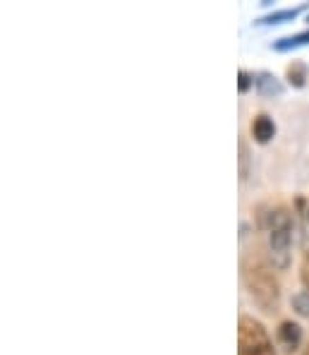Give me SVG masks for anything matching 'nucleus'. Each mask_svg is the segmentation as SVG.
Returning <instances> with one entry per match:
<instances>
[{"instance_id":"obj_9","label":"nucleus","mask_w":309,"mask_h":355,"mask_svg":"<svg viewBox=\"0 0 309 355\" xmlns=\"http://www.w3.org/2000/svg\"><path fill=\"white\" fill-rule=\"evenodd\" d=\"M305 8H285V10H274V12L264 15V17H259L254 24H259V27H266V24H283V22H292V19L297 17V15L302 12Z\"/></svg>"},{"instance_id":"obj_13","label":"nucleus","mask_w":309,"mask_h":355,"mask_svg":"<svg viewBox=\"0 0 309 355\" xmlns=\"http://www.w3.org/2000/svg\"><path fill=\"white\" fill-rule=\"evenodd\" d=\"M300 281H302V288L309 293V250L302 254V262H300Z\"/></svg>"},{"instance_id":"obj_1","label":"nucleus","mask_w":309,"mask_h":355,"mask_svg":"<svg viewBox=\"0 0 309 355\" xmlns=\"http://www.w3.org/2000/svg\"><path fill=\"white\" fill-rule=\"evenodd\" d=\"M242 286L249 300L266 315H276L281 310V281L276 276V266L271 259L261 257L259 252H249L240 264Z\"/></svg>"},{"instance_id":"obj_2","label":"nucleus","mask_w":309,"mask_h":355,"mask_svg":"<svg viewBox=\"0 0 309 355\" xmlns=\"http://www.w3.org/2000/svg\"><path fill=\"white\" fill-rule=\"evenodd\" d=\"M256 221L269 240V259L276 269H288L292 259V211L283 202H264L256 207Z\"/></svg>"},{"instance_id":"obj_5","label":"nucleus","mask_w":309,"mask_h":355,"mask_svg":"<svg viewBox=\"0 0 309 355\" xmlns=\"http://www.w3.org/2000/svg\"><path fill=\"white\" fill-rule=\"evenodd\" d=\"M249 132H252L256 144H269L276 137V123L269 113H256L249 123Z\"/></svg>"},{"instance_id":"obj_3","label":"nucleus","mask_w":309,"mask_h":355,"mask_svg":"<svg viewBox=\"0 0 309 355\" xmlns=\"http://www.w3.org/2000/svg\"><path fill=\"white\" fill-rule=\"evenodd\" d=\"M238 355H279L269 329L252 315L238 320Z\"/></svg>"},{"instance_id":"obj_6","label":"nucleus","mask_w":309,"mask_h":355,"mask_svg":"<svg viewBox=\"0 0 309 355\" xmlns=\"http://www.w3.org/2000/svg\"><path fill=\"white\" fill-rule=\"evenodd\" d=\"M254 89L261 96H281L283 82L274 72H254Z\"/></svg>"},{"instance_id":"obj_4","label":"nucleus","mask_w":309,"mask_h":355,"mask_svg":"<svg viewBox=\"0 0 309 355\" xmlns=\"http://www.w3.org/2000/svg\"><path fill=\"white\" fill-rule=\"evenodd\" d=\"M276 341L285 353H295L302 343V327L292 320H283L276 329Z\"/></svg>"},{"instance_id":"obj_7","label":"nucleus","mask_w":309,"mask_h":355,"mask_svg":"<svg viewBox=\"0 0 309 355\" xmlns=\"http://www.w3.org/2000/svg\"><path fill=\"white\" fill-rule=\"evenodd\" d=\"M309 46V29H302L297 34H290V36H283V39H276L271 44V49L279 51V53H285V51H295V49H305Z\"/></svg>"},{"instance_id":"obj_16","label":"nucleus","mask_w":309,"mask_h":355,"mask_svg":"<svg viewBox=\"0 0 309 355\" xmlns=\"http://www.w3.org/2000/svg\"><path fill=\"white\" fill-rule=\"evenodd\" d=\"M307 22H309V17H307Z\"/></svg>"},{"instance_id":"obj_11","label":"nucleus","mask_w":309,"mask_h":355,"mask_svg":"<svg viewBox=\"0 0 309 355\" xmlns=\"http://www.w3.org/2000/svg\"><path fill=\"white\" fill-rule=\"evenodd\" d=\"M249 89H254V72L240 70L238 72V92L240 94H247Z\"/></svg>"},{"instance_id":"obj_12","label":"nucleus","mask_w":309,"mask_h":355,"mask_svg":"<svg viewBox=\"0 0 309 355\" xmlns=\"http://www.w3.org/2000/svg\"><path fill=\"white\" fill-rule=\"evenodd\" d=\"M249 149H247V142L245 139H240V178H247V173H249Z\"/></svg>"},{"instance_id":"obj_8","label":"nucleus","mask_w":309,"mask_h":355,"mask_svg":"<svg viewBox=\"0 0 309 355\" xmlns=\"http://www.w3.org/2000/svg\"><path fill=\"white\" fill-rule=\"evenodd\" d=\"M285 80L290 87L302 89L309 80V65L305 60H292L290 65L285 67Z\"/></svg>"},{"instance_id":"obj_14","label":"nucleus","mask_w":309,"mask_h":355,"mask_svg":"<svg viewBox=\"0 0 309 355\" xmlns=\"http://www.w3.org/2000/svg\"><path fill=\"white\" fill-rule=\"evenodd\" d=\"M302 355H309V343H307V346H305V351H302Z\"/></svg>"},{"instance_id":"obj_10","label":"nucleus","mask_w":309,"mask_h":355,"mask_svg":"<svg viewBox=\"0 0 309 355\" xmlns=\"http://www.w3.org/2000/svg\"><path fill=\"white\" fill-rule=\"evenodd\" d=\"M290 305H292V310H295V315L307 317L309 320V293L305 288L297 291V293L290 297Z\"/></svg>"},{"instance_id":"obj_15","label":"nucleus","mask_w":309,"mask_h":355,"mask_svg":"<svg viewBox=\"0 0 309 355\" xmlns=\"http://www.w3.org/2000/svg\"><path fill=\"white\" fill-rule=\"evenodd\" d=\"M307 218H309V209H307Z\"/></svg>"}]
</instances>
